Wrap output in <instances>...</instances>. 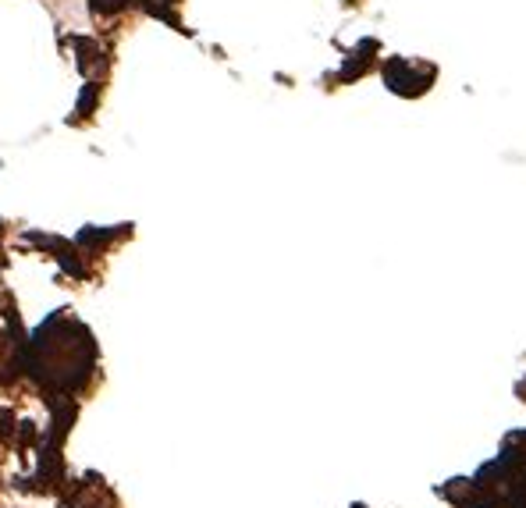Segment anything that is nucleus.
Segmentation results:
<instances>
[{
    "label": "nucleus",
    "mask_w": 526,
    "mask_h": 508,
    "mask_svg": "<svg viewBox=\"0 0 526 508\" xmlns=\"http://www.w3.org/2000/svg\"><path fill=\"white\" fill-rule=\"evenodd\" d=\"M93 4V11H100V15H114V11H121L128 4V0H89Z\"/></svg>",
    "instance_id": "1"
},
{
    "label": "nucleus",
    "mask_w": 526,
    "mask_h": 508,
    "mask_svg": "<svg viewBox=\"0 0 526 508\" xmlns=\"http://www.w3.org/2000/svg\"><path fill=\"white\" fill-rule=\"evenodd\" d=\"M178 0H146V8L153 11V15H168V8H175Z\"/></svg>",
    "instance_id": "2"
}]
</instances>
